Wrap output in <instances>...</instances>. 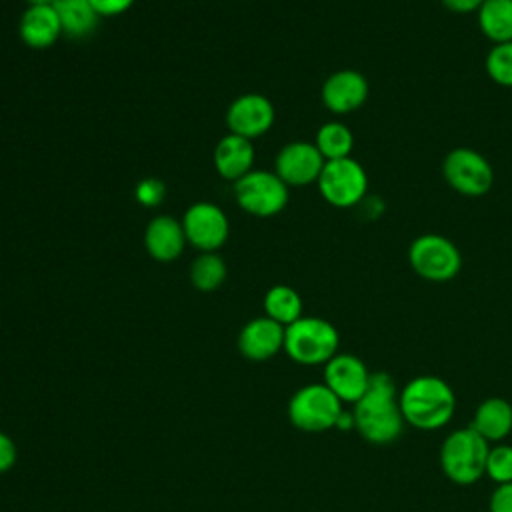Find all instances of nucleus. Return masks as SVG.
<instances>
[{
  "mask_svg": "<svg viewBox=\"0 0 512 512\" xmlns=\"http://www.w3.org/2000/svg\"><path fill=\"white\" fill-rule=\"evenodd\" d=\"M354 428L370 444H392L404 432V416L398 404V388L390 374L372 372L368 390L352 404Z\"/></svg>",
  "mask_w": 512,
  "mask_h": 512,
  "instance_id": "obj_1",
  "label": "nucleus"
},
{
  "mask_svg": "<svg viewBox=\"0 0 512 512\" xmlns=\"http://www.w3.org/2000/svg\"><path fill=\"white\" fill-rule=\"evenodd\" d=\"M398 404L408 426L430 432L444 428L452 420L456 394L444 378L420 374L402 386L398 392Z\"/></svg>",
  "mask_w": 512,
  "mask_h": 512,
  "instance_id": "obj_2",
  "label": "nucleus"
},
{
  "mask_svg": "<svg viewBox=\"0 0 512 512\" xmlns=\"http://www.w3.org/2000/svg\"><path fill=\"white\" fill-rule=\"evenodd\" d=\"M488 450L490 442L474 428H456L442 440L438 454L440 468L444 476L458 486L476 484L484 476Z\"/></svg>",
  "mask_w": 512,
  "mask_h": 512,
  "instance_id": "obj_3",
  "label": "nucleus"
},
{
  "mask_svg": "<svg viewBox=\"0 0 512 512\" xmlns=\"http://www.w3.org/2000/svg\"><path fill=\"white\" fill-rule=\"evenodd\" d=\"M338 346L336 326L318 316H302L284 330V352L302 366L326 364L338 354Z\"/></svg>",
  "mask_w": 512,
  "mask_h": 512,
  "instance_id": "obj_4",
  "label": "nucleus"
},
{
  "mask_svg": "<svg viewBox=\"0 0 512 512\" xmlns=\"http://www.w3.org/2000/svg\"><path fill=\"white\" fill-rule=\"evenodd\" d=\"M408 264L422 280L448 282L462 270V254L450 238L438 232H424L410 242Z\"/></svg>",
  "mask_w": 512,
  "mask_h": 512,
  "instance_id": "obj_5",
  "label": "nucleus"
},
{
  "mask_svg": "<svg viewBox=\"0 0 512 512\" xmlns=\"http://www.w3.org/2000/svg\"><path fill=\"white\" fill-rule=\"evenodd\" d=\"M342 412L344 404L324 382L306 384L288 400V420L302 432H326L336 428Z\"/></svg>",
  "mask_w": 512,
  "mask_h": 512,
  "instance_id": "obj_6",
  "label": "nucleus"
},
{
  "mask_svg": "<svg viewBox=\"0 0 512 512\" xmlns=\"http://www.w3.org/2000/svg\"><path fill=\"white\" fill-rule=\"evenodd\" d=\"M238 206L258 218L280 214L290 200V186L272 170H250L234 182Z\"/></svg>",
  "mask_w": 512,
  "mask_h": 512,
  "instance_id": "obj_7",
  "label": "nucleus"
},
{
  "mask_svg": "<svg viewBox=\"0 0 512 512\" xmlns=\"http://www.w3.org/2000/svg\"><path fill=\"white\" fill-rule=\"evenodd\" d=\"M320 196L334 208L360 206L368 196V174L352 156L328 160L318 176Z\"/></svg>",
  "mask_w": 512,
  "mask_h": 512,
  "instance_id": "obj_8",
  "label": "nucleus"
},
{
  "mask_svg": "<svg viewBox=\"0 0 512 512\" xmlns=\"http://www.w3.org/2000/svg\"><path fill=\"white\" fill-rule=\"evenodd\" d=\"M444 182L462 196H484L494 184V168L488 158L468 146L452 148L442 160Z\"/></svg>",
  "mask_w": 512,
  "mask_h": 512,
  "instance_id": "obj_9",
  "label": "nucleus"
},
{
  "mask_svg": "<svg viewBox=\"0 0 512 512\" xmlns=\"http://www.w3.org/2000/svg\"><path fill=\"white\" fill-rule=\"evenodd\" d=\"M186 242L200 252H216L230 234L226 212L208 200L194 202L182 218Z\"/></svg>",
  "mask_w": 512,
  "mask_h": 512,
  "instance_id": "obj_10",
  "label": "nucleus"
},
{
  "mask_svg": "<svg viewBox=\"0 0 512 512\" xmlns=\"http://www.w3.org/2000/svg\"><path fill=\"white\" fill-rule=\"evenodd\" d=\"M370 376L364 360L348 352H338L324 364V384L342 404H356L368 390Z\"/></svg>",
  "mask_w": 512,
  "mask_h": 512,
  "instance_id": "obj_11",
  "label": "nucleus"
},
{
  "mask_svg": "<svg viewBox=\"0 0 512 512\" xmlns=\"http://www.w3.org/2000/svg\"><path fill=\"white\" fill-rule=\"evenodd\" d=\"M326 160L314 146V142H288L280 148L274 160V172L288 184V186H308L318 182V176L324 168Z\"/></svg>",
  "mask_w": 512,
  "mask_h": 512,
  "instance_id": "obj_12",
  "label": "nucleus"
},
{
  "mask_svg": "<svg viewBox=\"0 0 512 512\" xmlns=\"http://www.w3.org/2000/svg\"><path fill=\"white\" fill-rule=\"evenodd\" d=\"M368 94H370V86L366 76L352 68L332 72L320 88V100L324 108L338 116L350 114L362 108L368 100Z\"/></svg>",
  "mask_w": 512,
  "mask_h": 512,
  "instance_id": "obj_13",
  "label": "nucleus"
},
{
  "mask_svg": "<svg viewBox=\"0 0 512 512\" xmlns=\"http://www.w3.org/2000/svg\"><path fill=\"white\" fill-rule=\"evenodd\" d=\"M274 104L262 94H242L226 110V126L232 134L254 140L274 124Z\"/></svg>",
  "mask_w": 512,
  "mask_h": 512,
  "instance_id": "obj_14",
  "label": "nucleus"
},
{
  "mask_svg": "<svg viewBox=\"0 0 512 512\" xmlns=\"http://www.w3.org/2000/svg\"><path fill=\"white\" fill-rule=\"evenodd\" d=\"M284 326L268 316L246 322L238 334V350L244 358L264 362L284 350Z\"/></svg>",
  "mask_w": 512,
  "mask_h": 512,
  "instance_id": "obj_15",
  "label": "nucleus"
},
{
  "mask_svg": "<svg viewBox=\"0 0 512 512\" xmlns=\"http://www.w3.org/2000/svg\"><path fill=\"white\" fill-rule=\"evenodd\" d=\"M186 244L182 220H176L174 216H156L144 230V248L158 262L176 260L184 252Z\"/></svg>",
  "mask_w": 512,
  "mask_h": 512,
  "instance_id": "obj_16",
  "label": "nucleus"
},
{
  "mask_svg": "<svg viewBox=\"0 0 512 512\" xmlns=\"http://www.w3.org/2000/svg\"><path fill=\"white\" fill-rule=\"evenodd\" d=\"M216 172L230 182L240 180L250 170H254V144L238 134H226L214 148Z\"/></svg>",
  "mask_w": 512,
  "mask_h": 512,
  "instance_id": "obj_17",
  "label": "nucleus"
},
{
  "mask_svg": "<svg viewBox=\"0 0 512 512\" xmlns=\"http://www.w3.org/2000/svg\"><path fill=\"white\" fill-rule=\"evenodd\" d=\"M18 34L30 48H50L62 36V26L54 6H28L20 18Z\"/></svg>",
  "mask_w": 512,
  "mask_h": 512,
  "instance_id": "obj_18",
  "label": "nucleus"
},
{
  "mask_svg": "<svg viewBox=\"0 0 512 512\" xmlns=\"http://www.w3.org/2000/svg\"><path fill=\"white\" fill-rule=\"evenodd\" d=\"M474 428L486 442H502L512 432V404L506 398L490 396L482 400L472 416Z\"/></svg>",
  "mask_w": 512,
  "mask_h": 512,
  "instance_id": "obj_19",
  "label": "nucleus"
},
{
  "mask_svg": "<svg viewBox=\"0 0 512 512\" xmlns=\"http://www.w3.org/2000/svg\"><path fill=\"white\" fill-rule=\"evenodd\" d=\"M54 10L58 14L62 34L68 38L90 36L98 26V12L90 0H54Z\"/></svg>",
  "mask_w": 512,
  "mask_h": 512,
  "instance_id": "obj_20",
  "label": "nucleus"
},
{
  "mask_svg": "<svg viewBox=\"0 0 512 512\" xmlns=\"http://www.w3.org/2000/svg\"><path fill=\"white\" fill-rule=\"evenodd\" d=\"M476 20L480 32L492 44L512 40V0H484Z\"/></svg>",
  "mask_w": 512,
  "mask_h": 512,
  "instance_id": "obj_21",
  "label": "nucleus"
},
{
  "mask_svg": "<svg viewBox=\"0 0 512 512\" xmlns=\"http://www.w3.org/2000/svg\"><path fill=\"white\" fill-rule=\"evenodd\" d=\"M302 298L300 294L286 284H276L264 294V316L282 324L284 328L302 318Z\"/></svg>",
  "mask_w": 512,
  "mask_h": 512,
  "instance_id": "obj_22",
  "label": "nucleus"
},
{
  "mask_svg": "<svg viewBox=\"0 0 512 512\" xmlns=\"http://www.w3.org/2000/svg\"><path fill=\"white\" fill-rule=\"evenodd\" d=\"M314 146L318 148V152L324 156L326 162L348 158V156H352L354 134L344 122L332 120V122H326L318 128L316 138H314Z\"/></svg>",
  "mask_w": 512,
  "mask_h": 512,
  "instance_id": "obj_23",
  "label": "nucleus"
},
{
  "mask_svg": "<svg viewBox=\"0 0 512 512\" xmlns=\"http://www.w3.org/2000/svg\"><path fill=\"white\" fill-rule=\"evenodd\" d=\"M228 268L218 252H200L190 266V282L200 292H214L224 284Z\"/></svg>",
  "mask_w": 512,
  "mask_h": 512,
  "instance_id": "obj_24",
  "label": "nucleus"
},
{
  "mask_svg": "<svg viewBox=\"0 0 512 512\" xmlns=\"http://www.w3.org/2000/svg\"><path fill=\"white\" fill-rule=\"evenodd\" d=\"M484 68L494 84L502 88H512V40L492 44V48L486 54Z\"/></svg>",
  "mask_w": 512,
  "mask_h": 512,
  "instance_id": "obj_25",
  "label": "nucleus"
},
{
  "mask_svg": "<svg viewBox=\"0 0 512 512\" xmlns=\"http://www.w3.org/2000/svg\"><path fill=\"white\" fill-rule=\"evenodd\" d=\"M484 476H488L496 486L512 482V444L498 442L496 446H490Z\"/></svg>",
  "mask_w": 512,
  "mask_h": 512,
  "instance_id": "obj_26",
  "label": "nucleus"
},
{
  "mask_svg": "<svg viewBox=\"0 0 512 512\" xmlns=\"http://www.w3.org/2000/svg\"><path fill=\"white\" fill-rule=\"evenodd\" d=\"M134 196H136V202L146 206V208H154L158 206L164 196H166V184L158 178H144L136 184L134 188Z\"/></svg>",
  "mask_w": 512,
  "mask_h": 512,
  "instance_id": "obj_27",
  "label": "nucleus"
},
{
  "mask_svg": "<svg viewBox=\"0 0 512 512\" xmlns=\"http://www.w3.org/2000/svg\"><path fill=\"white\" fill-rule=\"evenodd\" d=\"M490 512H512V482L500 484L490 494L488 502Z\"/></svg>",
  "mask_w": 512,
  "mask_h": 512,
  "instance_id": "obj_28",
  "label": "nucleus"
},
{
  "mask_svg": "<svg viewBox=\"0 0 512 512\" xmlns=\"http://www.w3.org/2000/svg\"><path fill=\"white\" fill-rule=\"evenodd\" d=\"M98 16H118L126 12L136 0H90Z\"/></svg>",
  "mask_w": 512,
  "mask_h": 512,
  "instance_id": "obj_29",
  "label": "nucleus"
},
{
  "mask_svg": "<svg viewBox=\"0 0 512 512\" xmlns=\"http://www.w3.org/2000/svg\"><path fill=\"white\" fill-rule=\"evenodd\" d=\"M16 456L18 454L14 440L8 434L0 432V474L8 472L16 464Z\"/></svg>",
  "mask_w": 512,
  "mask_h": 512,
  "instance_id": "obj_30",
  "label": "nucleus"
},
{
  "mask_svg": "<svg viewBox=\"0 0 512 512\" xmlns=\"http://www.w3.org/2000/svg\"><path fill=\"white\" fill-rule=\"evenodd\" d=\"M440 2L448 12H454V14H472V12H478L480 6L484 4V0H440Z\"/></svg>",
  "mask_w": 512,
  "mask_h": 512,
  "instance_id": "obj_31",
  "label": "nucleus"
},
{
  "mask_svg": "<svg viewBox=\"0 0 512 512\" xmlns=\"http://www.w3.org/2000/svg\"><path fill=\"white\" fill-rule=\"evenodd\" d=\"M336 428H338V430H344V432H346V430H352V428H354V416H352V412H346V410H344V412L340 414L338 422H336Z\"/></svg>",
  "mask_w": 512,
  "mask_h": 512,
  "instance_id": "obj_32",
  "label": "nucleus"
},
{
  "mask_svg": "<svg viewBox=\"0 0 512 512\" xmlns=\"http://www.w3.org/2000/svg\"><path fill=\"white\" fill-rule=\"evenodd\" d=\"M28 6H50L54 4V0H26Z\"/></svg>",
  "mask_w": 512,
  "mask_h": 512,
  "instance_id": "obj_33",
  "label": "nucleus"
}]
</instances>
